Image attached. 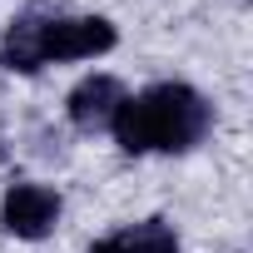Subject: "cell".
Listing matches in <instances>:
<instances>
[{"instance_id": "obj_1", "label": "cell", "mask_w": 253, "mask_h": 253, "mask_svg": "<svg viewBox=\"0 0 253 253\" xmlns=\"http://www.w3.org/2000/svg\"><path fill=\"white\" fill-rule=\"evenodd\" d=\"M213 124V104L189 84H154L139 99H124L114 114V139L124 154H184Z\"/></svg>"}, {"instance_id": "obj_2", "label": "cell", "mask_w": 253, "mask_h": 253, "mask_svg": "<svg viewBox=\"0 0 253 253\" xmlns=\"http://www.w3.org/2000/svg\"><path fill=\"white\" fill-rule=\"evenodd\" d=\"M114 25L99 15H65V20H40V55L50 60H94L114 50Z\"/></svg>"}, {"instance_id": "obj_3", "label": "cell", "mask_w": 253, "mask_h": 253, "mask_svg": "<svg viewBox=\"0 0 253 253\" xmlns=\"http://www.w3.org/2000/svg\"><path fill=\"white\" fill-rule=\"evenodd\" d=\"M60 223V194L45 184H15L0 204V228L15 238H45Z\"/></svg>"}, {"instance_id": "obj_4", "label": "cell", "mask_w": 253, "mask_h": 253, "mask_svg": "<svg viewBox=\"0 0 253 253\" xmlns=\"http://www.w3.org/2000/svg\"><path fill=\"white\" fill-rule=\"evenodd\" d=\"M124 99H129V94H124V84L114 75H89V80H80L70 89L65 109H70V119L80 124L84 134H94V129H109V124H114V114H119Z\"/></svg>"}, {"instance_id": "obj_5", "label": "cell", "mask_w": 253, "mask_h": 253, "mask_svg": "<svg viewBox=\"0 0 253 253\" xmlns=\"http://www.w3.org/2000/svg\"><path fill=\"white\" fill-rule=\"evenodd\" d=\"M89 253H179V233L164 218H144V223H129V228L99 238Z\"/></svg>"}, {"instance_id": "obj_6", "label": "cell", "mask_w": 253, "mask_h": 253, "mask_svg": "<svg viewBox=\"0 0 253 253\" xmlns=\"http://www.w3.org/2000/svg\"><path fill=\"white\" fill-rule=\"evenodd\" d=\"M0 65L15 70V75L45 70V55H40V15H20L5 30V40H0Z\"/></svg>"}]
</instances>
